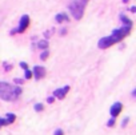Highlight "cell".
<instances>
[{
  "instance_id": "cell-15",
  "label": "cell",
  "mask_w": 136,
  "mask_h": 135,
  "mask_svg": "<svg viewBox=\"0 0 136 135\" xmlns=\"http://www.w3.org/2000/svg\"><path fill=\"white\" fill-rule=\"evenodd\" d=\"M35 110H36V111H41V110H43V104H40V103L35 104Z\"/></svg>"
},
{
  "instance_id": "cell-19",
  "label": "cell",
  "mask_w": 136,
  "mask_h": 135,
  "mask_svg": "<svg viewBox=\"0 0 136 135\" xmlns=\"http://www.w3.org/2000/svg\"><path fill=\"white\" fill-rule=\"evenodd\" d=\"M53 100H55V96H49V98L47 99V102H48V103H53Z\"/></svg>"
},
{
  "instance_id": "cell-6",
  "label": "cell",
  "mask_w": 136,
  "mask_h": 135,
  "mask_svg": "<svg viewBox=\"0 0 136 135\" xmlns=\"http://www.w3.org/2000/svg\"><path fill=\"white\" fill-rule=\"evenodd\" d=\"M68 91H69V87L66 86V87H63V88H59V90H56L55 92H53V96H55V98H59V99H63V98L67 95Z\"/></svg>"
},
{
  "instance_id": "cell-21",
  "label": "cell",
  "mask_w": 136,
  "mask_h": 135,
  "mask_svg": "<svg viewBox=\"0 0 136 135\" xmlns=\"http://www.w3.org/2000/svg\"><path fill=\"white\" fill-rule=\"evenodd\" d=\"M128 123V118H126V119L123 120V127H126V124Z\"/></svg>"
},
{
  "instance_id": "cell-8",
  "label": "cell",
  "mask_w": 136,
  "mask_h": 135,
  "mask_svg": "<svg viewBox=\"0 0 136 135\" xmlns=\"http://www.w3.org/2000/svg\"><path fill=\"white\" fill-rule=\"evenodd\" d=\"M16 120V116L15 114H7V119H5V122H7V124H11V123H13Z\"/></svg>"
},
{
  "instance_id": "cell-14",
  "label": "cell",
  "mask_w": 136,
  "mask_h": 135,
  "mask_svg": "<svg viewBox=\"0 0 136 135\" xmlns=\"http://www.w3.org/2000/svg\"><path fill=\"white\" fill-rule=\"evenodd\" d=\"M107 126H108V127H113V126H115V118L109 119V120H108V123H107Z\"/></svg>"
},
{
  "instance_id": "cell-22",
  "label": "cell",
  "mask_w": 136,
  "mask_h": 135,
  "mask_svg": "<svg viewBox=\"0 0 136 135\" xmlns=\"http://www.w3.org/2000/svg\"><path fill=\"white\" fill-rule=\"evenodd\" d=\"M123 1H124V3H128V1H129V0H123Z\"/></svg>"
},
{
  "instance_id": "cell-1",
  "label": "cell",
  "mask_w": 136,
  "mask_h": 135,
  "mask_svg": "<svg viewBox=\"0 0 136 135\" xmlns=\"http://www.w3.org/2000/svg\"><path fill=\"white\" fill-rule=\"evenodd\" d=\"M129 31H131V27H128V25H126V27L123 28H119V30L113 31V34L111 36H107V38H103L99 40V48H101V50H106V48L111 47L112 44H115V43L120 42L121 39H124L127 35L129 34Z\"/></svg>"
},
{
  "instance_id": "cell-12",
  "label": "cell",
  "mask_w": 136,
  "mask_h": 135,
  "mask_svg": "<svg viewBox=\"0 0 136 135\" xmlns=\"http://www.w3.org/2000/svg\"><path fill=\"white\" fill-rule=\"evenodd\" d=\"M48 56H49V51H48V50H44L43 52H41V55H40V59L41 60H45Z\"/></svg>"
},
{
  "instance_id": "cell-16",
  "label": "cell",
  "mask_w": 136,
  "mask_h": 135,
  "mask_svg": "<svg viewBox=\"0 0 136 135\" xmlns=\"http://www.w3.org/2000/svg\"><path fill=\"white\" fill-rule=\"evenodd\" d=\"M1 126H7V122H5V119L0 118V127H1Z\"/></svg>"
},
{
  "instance_id": "cell-7",
  "label": "cell",
  "mask_w": 136,
  "mask_h": 135,
  "mask_svg": "<svg viewBox=\"0 0 136 135\" xmlns=\"http://www.w3.org/2000/svg\"><path fill=\"white\" fill-rule=\"evenodd\" d=\"M121 110H123V104H121V103H115V104L112 106L111 107V115L115 118V116H117L121 112Z\"/></svg>"
},
{
  "instance_id": "cell-20",
  "label": "cell",
  "mask_w": 136,
  "mask_h": 135,
  "mask_svg": "<svg viewBox=\"0 0 136 135\" xmlns=\"http://www.w3.org/2000/svg\"><path fill=\"white\" fill-rule=\"evenodd\" d=\"M15 83H16V84H21V83H23V79H15Z\"/></svg>"
},
{
  "instance_id": "cell-9",
  "label": "cell",
  "mask_w": 136,
  "mask_h": 135,
  "mask_svg": "<svg viewBox=\"0 0 136 135\" xmlns=\"http://www.w3.org/2000/svg\"><path fill=\"white\" fill-rule=\"evenodd\" d=\"M38 47L40 48V50H48V42L47 40H40V42L38 43Z\"/></svg>"
},
{
  "instance_id": "cell-5",
  "label": "cell",
  "mask_w": 136,
  "mask_h": 135,
  "mask_svg": "<svg viewBox=\"0 0 136 135\" xmlns=\"http://www.w3.org/2000/svg\"><path fill=\"white\" fill-rule=\"evenodd\" d=\"M32 75H35L36 79H41V78L45 76V68L44 67H40V66H36L32 71Z\"/></svg>"
},
{
  "instance_id": "cell-10",
  "label": "cell",
  "mask_w": 136,
  "mask_h": 135,
  "mask_svg": "<svg viewBox=\"0 0 136 135\" xmlns=\"http://www.w3.org/2000/svg\"><path fill=\"white\" fill-rule=\"evenodd\" d=\"M64 20H69V19H68V16L66 15V13H59V15L56 16V22H58V23L64 22Z\"/></svg>"
},
{
  "instance_id": "cell-11",
  "label": "cell",
  "mask_w": 136,
  "mask_h": 135,
  "mask_svg": "<svg viewBox=\"0 0 136 135\" xmlns=\"http://www.w3.org/2000/svg\"><path fill=\"white\" fill-rule=\"evenodd\" d=\"M120 18H121V22H123V23H126V24L128 25V27H132V22H131V20H129L128 18H127V16L121 15Z\"/></svg>"
},
{
  "instance_id": "cell-17",
  "label": "cell",
  "mask_w": 136,
  "mask_h": 135,
  "mask_svg": "<svg viewBox=\"0 0 136 135\" xmlns=\"http://www.w3.org/2000/svg\"><path fill=\"white\" fill-rule=\"evenodd\" d=\"M53 135H64V133H63V130H60V128H59V130L55 131V134H53Z\"/></svg>"
},
{
  "instance_id": "cell-4",
  "label": "cell",
  "mask_w": 136,
  "mask_h": 135,
  "mask_svg": "<svg viewBox=\"0 0 136 135\" xmlns=\"http://www.w3.org/2000/svg\"><path fill=\"white\" fill-rule=\"evenodd\" d=\"M29 25V16L28 15H24L20 20V24H19V27L16 28L15 31H12V34H16V32H24L25 28Z\"/></svg>"
},
{
  "instance_id": "cell-3",
  "label": "cell",
  "mask_w": 136,
  "mask_h": 135,
  "mask_svg": "<svg viewBox=\"0 0 136 135\" xmlns=\"http://www.w3.org/2000/svg\"><path fill=\"white\" fill-rule=\"evenodd\" d=\"M88 3V0H75L69 4V10L72 12V16L76 20H80L83 18L84 10H86V5Z\"/></svg>"
},
{
  "instance_id": "cell-2",
  "label": "cell",
  "mask_w": 136,
  "mask_h": 135,
  "mask_svg": "<svg viewBox=\"0 0 136 135\" xmlns=\"http://www.w3.org/2000/svg\"><path fill=\"white\" fill-rule=\"evenodd\" d=\"M21 94L19 86H12L5 82H0V98L3 100H16Z\"/></svg>"
},
{
  "instance_id": "cell-13",
  "label": "cell",
  "mask_w": 136,
  "mask_h": 135,
  "mask_svg": "<svg viewBox=\"0 0 136 135\" xmlns=\"http://www.w3.org/2000/svg\"><path fill=\"white\" fill-rule=\"evenodd\" d=\"M32 78V71H29V68L28 70H25V79H31Z\"/></svg>"
},
{
  "instance_id": "cell-18",
  "label": "cell",
  "mask_w": 136,
  "mask_h": 135,
  "mask_svg": "<svg viewBox=\"0 0 136 135\" xmlns=\"http://www.w3.org/2000/svg\"><path fill=\"white\" fill-rule=\"evenodd\" d=\"M20 67H21V68H24V70H28V66H27V63H24V62H23V63H20Z\"/></svg>"
}]
</instances>
